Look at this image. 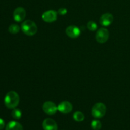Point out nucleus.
Here are the masks:
<instances>
[{
	"label": "nucleus",
	"mask_w": 130,
	"mask_h": 130,
	"mask_svg": "<svg viewBox=\"0 0 130 130\" xmlns=\"http://www.w3.org/2000/svg\"><path fill=\"white\" fill-rule=\"evenodd\" d=\"M11 116L15 119H19L22 117V112L19 109H13L11 112Z\"/></svg>",
	"instance_id": "dca6fc26"
},
{
	"label": "nucleus",
	"mask_w": 130,
	"mask_h": 130,
	"mask_svg": "<svg viewBox=\"0 0 130 130\" xmlns=\"http://www.w3.org/2000/svg\"><path fill=\"white\" fill-rule=\"evenodd\" d=\"M43 110L48 115H53L58 110V107L53 102L47 101L43 104Z\"/></svg>",
	"instance_id": "39448f33"
},
{
	"label": "nucleus",
	"mask_w": 130,
	"mask_h": 130,
	"mask_svg": "<svg viewBox=\"0 0 130 130\" xmlns=\"http://www.w3.org/2000/svg\"><path fill=\"white\" fill-rule=\"evenodd\" d=\"M20 102V97L17 92L14 91H9L5 98V104L7 108L13 109L17 107Z\"/></svg>",
	"instance_id": "f257e3e1"
},
{
	"label": "nucleus",
	"mask_w": 130,
	"mask_h": 130,
	"mask_svg": "<svg viewBox=\"0 0 130 130\" xmlns=\"http://www.w3.org/2000/svg\"><path fill=\"white\" fill-rule=\"evenodd\" d=\"M107 107L104 104L99 102L93 105L91 110V114L95 118L100 119L103 118L106 114Z\"/></svg>",
	"instance_id": "7ed1b4c3"
},
{
	"label": "nucleus",
	"mask_w": 130,
	"mask_h": 130,
	"mask_svg": "<svg viewBox=\"0 0 130 130\" xmlns=\"http://www.w3.org/2000/svg\"><path fill=\"white\" fill-rule=\"evenodd\" d=\"M6 130H24V128L21 124L15 121H12L9 122L6 126Z\"/></svg>",
	"instance_id": "f8f14e48"
},
{
	"label": "nucleus",
	"mask_w": 130,
	"mask_h": 130,
	"mask_svg": "<svg viewBox=\"0 0 130 130\" xmlns=\"http://www.w3.org/2000/svg\"><path fill=\"white\" fill-rule=\"evenodd\" d=\"M66 34L69 38L75 39L78 38L81 34V30L79 28L75 25H70L66 29Z\"/></svg>",
	"instance_id": "423d86ee"
},
{
	"label": "nucleus",
	"mask_w": 130,
	"mask_h": 130,
	"mask_svg": "<svg viewBox=\"0 0 130 130\" xmlns=\"http://www.w3.org/2000/svg\"><path fill=\"white\" fill-rule=\"evenodd\" d=\"M8 30L11 34H15L19 32V30H20V27L17 24H13L10 25V27L8 28Z\"/></svg>",
	"instance_id": "4468645a"
},
{
	"label": "nucleus",
	"mask_w": 130,
	"mask_h": 130,
	"mask_svg": "<svg viewBox=\"0 0 130 130\" xmlns=\"http://www.w3.org/2000/svg\"><path fill=\"white\" fill-rule=\"evenodd\" d=\"M87 28L91 31H95L97 29L98 25L94 21H89L87 24Z\"/></svg>",
	"instance_id": "f3484780"
},
{
	"label": "nucleus",
	"mask_w": 130,
	"mask_h": 130,
	"mask_svg": "<svg viewBox=\"0 0 130 130\" xmlns=\"http://www.w3.org/2000/svg\"><path fill=\"white\" fill-rule=\"evenodd\" d=\"M5 123L4 121V120L1 118H0V130L3 129L4 128H5Z\"/></svg>",
	"instance_id": "6ab92c4d"
},
{
	"label": "nucleus",
	"mask_w": 130,
	"mask_h": 130,
	"mask_svg": "<svg viewBox=\"0 0 130 130\" xmlns=\"http://www.w3.org/2000/svg\"><path fill=\"white\" fill-rule=\"evenodd\" d=\"M26 16V11L22 7H18L13 11V19L17 22L23 21Z\"/></svg>",
	"instance_id": "6e6552de"
},
{
	"label": "nucleus",
	"mask_w": 130,
	"mask_h": 130,
	"mask_svg": "<svg viewBox=\"0 0 130 130\" xmlns=\"http://www.w3.org/2000/svg\"><path fill=\"white\" fill-rule=\"evenodd\" d=\"M73 118L76 121L81 122L85 119V116H84V114L81 112L77 111L74 114Z\"/></svg>",
	"instance_id": "ddd939ff"
},
{
	"label": "nucleus",
	"mask_w": 130,
	"mask_h": 130,
	"mask_svg": "<svg viewBox=\"0 0 130 130\" xmlns=\"http://www.w3.org/2000/svg\"><path fill=\"white\" fill-rule=\"evenodd\" d=\"M57 13L60 15H65L67 14V10L66 8H60L59 10H58Z\"/></svg>",
	"instance_id": "a211bd4d"
},
{
	"label": "nucleus",
	"mask_w": 130,
	"mask_h": 130,
	"mask_svg": "<svg viewBox=\"0 0 130 130\" xmlns=\"http://www.w3.org/2000/svg\"><path fill=\"white\" fill-rule=\"evenodd\" d=\"M42 19L46 22H53L57 19V12L54 10H48L42 15Z\"/></svg>",
	"instance_id": "0eeeda50"
},
{
	"label": "nucleus",
	"mask_w": 130,
	"mask_h": 130,
	"mask_svg": "<svg viewBox=\"0 0 130 130\" xmlns=\"http://www.w3.org/2000/svg\"><path fill=\"white\" fill-rule=\"evenodd\" d=\"M43 128L44 130H57L58 125L55 121L51 118H46L43 122Z\"/></svg>",
	"instance_id": "9d476101"
},
{
	"label": "nucleus",
	"mask_w": 130,
	"mask_h": 130,
	"mask_svg": "<svg viewBox=\"0 0 130 130\" xmlns=\"http://www.w3.org/2000/svg\"><path fill=\"white\" fill-rule=\"evenodd\" d=\"M91 126L93 130H100L102 128V123L99 120L95 119V120L92 121Z\"/></svg>",
	"instance_id": "2eb2a0df"
},
{
	"label": "nucleus",
	"mask_w": 130,
	"mask_h": 130,
	"mask_svg": "<svg viewBox=\"0 0 130 130\" xmlns=\"http://www.w3.org/2000/svg\"><path fill=\"white\" fill-rule=\"evenodd\" d=\"M114 21V16L111 13L103 14L100 19V23L103 26H109Z\"/></svg>",
	"instance_id": "9b49d317"
},
{
	"label": "nucleus",
	"mask_w": 130,
	"mask_h": 130,
	"mask_svg": "<svg viewBox=\"0 0 130 130\" xmlns=\"http://www.w3.org/2000/svg\"><path fill=\"white\" fill-rule=\"evenodd\" d=\"M21 29L23 32L27 36H32L36 34L38 31V27L35 22L30 20H27L22 24Z\"/></svg>",
	"instance_id": "f03ea898"
},
{
	"label": "nucleus",
	"mask_w": 130,
	"mask_h": 130,
	"mask_svg": "<svg viewBox=\"0 0 130 130\" xmlns=\"http://www.w3.org/2000/svg\"><path fill=\"white\" fill-rule=\"evenodd\" d=\"M58 110L62 114H69L72 110L73 107L72 104L68 101H63L58 104Z\"/></svg>",
	"instance_id": "1a4fd4ad"
},
{
	"label": "nucleus",
	"mask_w": 130,
	"mask_h": 130,
	"mask_svg": "<svg viewBox=\"0 0 130 130\" xmlns=\"http://www.w3.org/2000/svg\"><path fill=\"white\" fill-rule=\"evenodd\" d=\"M109 38V31L105 28H100L97 30L96 34V40L98 43H106Z\"/></svg>",
	"instance_id": "20e7f679"
}]
</instances>
